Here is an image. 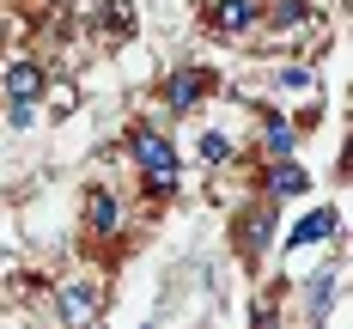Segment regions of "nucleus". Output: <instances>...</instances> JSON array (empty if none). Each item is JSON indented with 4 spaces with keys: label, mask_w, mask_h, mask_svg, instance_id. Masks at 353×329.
Instances as JSON below:
<instances>
[{
    "label": "nucleus",
    "mask_w": 353,
    "mask_h": 329,
    "mask_svg": "<svg viewBox=\"0 0 353 329\" xmlns=\"http://www.w3.org/2000/svg\"><path fill=\"white\" fill-rule=\"evenodd\" d=\"M128 152H134V165H141L146 177H176V152H171V141L159 134V128H134L128 134Z\"/></svg>",
    "instance_id": "nucleus-1"
},
{
    "label": "nucleus",
    "mask_w": 353,
    "mask_h": 329,
    "mask_svg": "<svg viewBox=\"0 0 353 329\" xmlns=\"http://www.w3.org/2000/svg\"><path fill=\"white\" fill-rule=\"evenodd\" d=\"M208 92H213V73L208 68H171V73H165V110H171V116L195 110Z\"/></svg>",
    "instance_id": "nucleus-2"
},
{
    "label": "nucleus",
    "mask_w": 353,
    "mask_h": 329,
    "mask_svg": "<svg viewBox=\"0 0 353 329\" xmlns=\"http://www.w3.org/2000/svg\"><path fill=\"white\" fill-rule=\"evenodd\" d=\"M262 19V0H213L208 6V31L213 37H244Z\"/></svg>",
    "instance_id": "nucleus-3"
},
{
    "label": "nucleus",
    "mask_w": 353,
    "mask_h": 329,
    "mask_svg": "<svg viewBox=\"0 0 353 329\" xmlns=\"http://www.w3.org/2000/svg\"><path fill=\"white\" fill-rule=\"evenodd\" d=\"M0 86H6V104H37L43 86H49V73L37 68L31 55H19V61H6V79Z\"/></svg>",
    "instance_id": "nucleus-4"
},
{
    "label": "nucleus",
    "mask_w": 353,
    "mask_h": 329,
    "mask_svg": "<svg viewBox=\"0 0 353 329\" xmlns=\"http://www.w3.org/2000/svg\"><path fill=\"white\" fill-rule=\"evenodd\" d=\"M268 238H274V208H244V219H238V250L244 256H262L268 250Z\"/></svg>",
    "instance_id": "nucleus-5"
},
{
    "label": "nucleus",
    "mask_w": 353,
    "mask_h": 329,
    "mask_svg": "<svg viewBox=\"0 0 353 329\" xmlns=\"http://www.w3.org/2000/svg\"><path fill=\"white\" fill-rule=\"evenodd\" d=\"M85 226H92V238H110V232L122 226V201H116L110 189H92V195H85Z\"/></svg>",
    "instance_id": "nucleus-6"
},
{
    "label": "nucleus",
    "mask_w": 353,
    "mask_h": 329,
    "mask_svg": "<svg viewBox=\"0 0 353 329\" xmlns=\"http://www.w3.org/2000/svg\"><path fill=\"white\" fill-rule=\"evenodd\" d=\"M268 195H305V189H311V177H305V165H299V159H292V152H281V159H274V165H268Z\"/></svg>",
    "instance_id": "nucleus-7"
},
{
    "label": "nucleus",
    "mask_w": 353,
    "mask_h": 329,
    "mask_svg": "<svg viewBox=\"0 0 353 329\" xmlns=\"http://www.w3.org/2000/svg\"><path fill=\"white\" fill-rule=\"evenodd\" d=\"M262 146H268V159H281V152H292V128H286L274 110H262Z\"/></svg>",
    "instance_id": "nucleus-8"
},
{
    "label": "nucleus",
    "mask_w": 353,
    "mask_h": 329,
    "mask_svg": "<svg viewBox=\"0 0 353 329\" xmlns=\"http://www.w3.org/2000/svg\"><path fill=\"white\" fill-rule=\"evenodd\" d=\"M329 232H335V214L317 208V214H305L299 226H292V244H317V238H329Z\"/></svg>",
    "instance_id": "nucleus-9"
},
{
    "label": "nucleus",
    "mask_w": 353,
    "mask_h": 329,
    "mask_svg": "<svg viewBox=\"0 0 353 329\" xmlns=\"http://www.w3.org/2000/svg\"><path fill=\"white\" fill-rule=\"evenodd\" d=\"M61 317H68V323H85V317H92V292L68 287V292H61Z\"/></svg>",
    "instance_id": "nucleus-10"
},
{
    "label": "nucleus",
    "mask_w": 353,
    "mask_h": 329,
    "mask_svg": "<svg viewBox=\"0 0 353 329\" xmlns=\"http://www.w3.org/2000/svg\"><path fill=\"white\" fill-rule=\"evenodd\" d=\"M201 159H208V165H225V159H232V141H225V134H201Z\"/></svg>",
    "instance_id": "nucleus-11"
},
{
    "label": "nucleus",
    "mask_w": 353,
    "mask_h": 329,
    "mask_svg": "<svg viewBox=\"0 0 353 329\" xmlns=\"http://www.w3.org/2000/svg\"><path fill=\"white\" fill-rule=\"evenodd\" d=\"M305 19H311L305 0H281V6H274V25H305Z\"/></svg>",
    "instance_id": "nucleus-12"
},
{
    "label": "nucleus",
    "mask_w": 353,
    "mask_h": 329,
    "mask_svg": "<svg viewBox=\"0 0 353 329\" xmlns=\"http://www.w3.org/2000/svg\"><path fill=\"white\" fill-rule=\"evenodd\" d=\"M128 25H134V19H128V6H110L104 31H110V37H128Z\"/></svg>",
    "instance_id": "nucleus-13"
},
{
    "label": "nucleus",
    "mask_w": 353,
    "mask_h": 329,
    "mask_svg": "<svg viewBox=\"0 0 353 329\" xmlns=\"http://www.w3.org/2000/svg\"><path fill=\"white\" fill-rule=\"evenodd\" d=\"M281 86H286V92H305V86H311V73H305V68H281Z\"/></svg>",
    "instance_id": "nucleus-14"
}]
</instances>
